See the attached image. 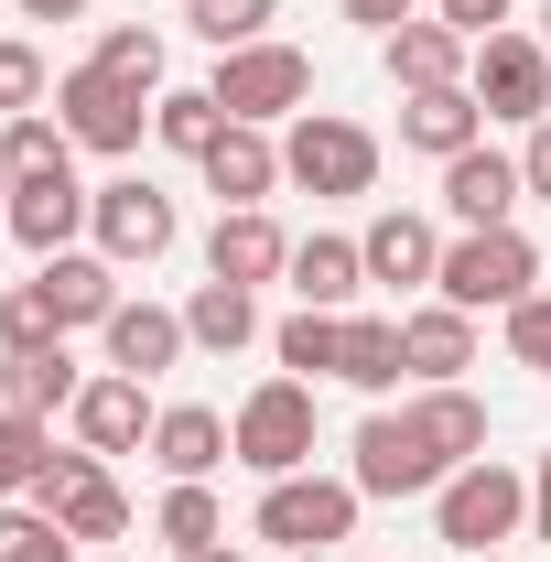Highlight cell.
I'll return each mask as SVG.
<instances>
[{"label":"cell","mask_w":551,"mask_h":562,"mask_svg":"<svg viewBox=\"0 0 551 562\" xmlns=\"http://www.w3.org/2000/svg\"><path fill=\"white\" fill-rule=\"evenodd\" d=\"M432 292H443L454 314H508V303H530V292H541V249H530L519 227H454V238H443Z\"/></svg>","instance_id":"obj_1"},{"label":"cell","mask_w":551,"mask_h":562,"mask_svg":"<svg viewBox=\"0 0 551 562\" xmlns=\"http://www.w3.org/2000/svg\"><path fill=\"white\" fill-rule=\"evenodd\" d=\"M508 530H530V476H519V465L476 454V465H454V476L432 487V541H443V552H497Z\"/></svg>","instance_id":"obj_2"},{"label":"cell","mask_w":551,"mask_h":562,"mask_svg":"<svg viewBox=\"0 0 551 562\" xmlns=\"http://www.w3.org/2000/svg\"><path fill=\"white\" fill-rule=\"evenodd\" d=\"M227 443L249 476H303L314 465V379H260L227 422Z\"/></svg>","instance_id":"obj_3"},{"label":"cell","mask_w":551,"mask_h":562,"mask_svg":"<svg viewBox=\"0 0 551 562\" xmlns=\"http://www.w3.org/2000/svg\"><path fill=\"white\" fill-rule=\"evenodd\" d=\"M227 120H249V131H271V120H303V98H314V55L303 44H238V55H216V87H206Z\"/></svg>","instance_id":"obj_4"},{"label":"cell","mask_w":551,"mask_h":562,"mask_svg":"<svg viewBox=\"0 0 551 562\" xmlns=\"http://www.w3.org/2000/svg\"><path fill=\"white\" fill-rule=\"evenodd\" d=\"M260 541H281V552H336L346 530H357V476H271L260 487V519H249Z\"/></svg>","instance_id":"obj_5"},{"label":"cell","mask_w":551,"mask_h":562,"mask_svg":"<svg viewBox=\"0 0 551 562\" xmlns=\"http://www.w3.org/2000/svg\"><path fill=\"white\" fill-rule=\"evenodd\" d=\"M281 184H303V195H368L379 184V140L336 120V109H303L292 140H281Z\"/></svg>","instance_id":"obj_6"},{"label":"cell","mask_w":551,"mask_h":562,"mask_svg":"<svg viewBox=\"0 0 551 562\" xmlns=\"http://www.w3.org/2000/svg\"><path fill=\"white\" fill-rule=\"evenodd\" d=\"M87 238H98V260H120V271H151V260L184 238V216H173V195H162V184L120 173V184H98V195H87Z\"/></svg>","instance_id":"obj_7"},{"label":"cell","mask_w":551,"mask_h":562,"mask_svg":"<svg viewBox=\"0 0 551 562\" xmlns=\"http://www.w3.org/2000/svg\"><path fill=\"white\" fill-rule=\"evenodd\" d=\"M55 120H66L76 151H140V131H151V98L140 87H120V76H98V66H66L55 76Z\"/></svg>","instance_id":"obj_8"},{"label":"cell","mask_w":551,"mask_h":562,"mask_svg":"<svg viewBox=\"0 0 551 562\" xmlns=\"http://www.w3.org/2000/svg\"><path fill=\"white\" fill-rule=\"evenodd\" d=\"M465 87H476L486 120H530V131H541V120H551V44H530V33H486L476 66H465Z\"/></svg>","instance_id":"obj_9"},{"label":"cell","mask_w":551,"mask_h":562,"mask_svg":"<svg viewBox=\"0 0 551 562\" xmlns=\"http://www.w3.org/2000/svg\"><path fill=\"white\" fill-rule=\"evenodd\" d=\"M346 476H357V497H421V487H443V454L412 432V412H368Z\"/></svg>","instance_id":"obj_10"},{"label":"cell","mask_w":551,"mask_h":562,"mask_svg":"<svg viewBox=\"0 0 551 562\" xmlns=\"http://www.w3.org/2000/svg\"><path fill=\"white\" fill-rule=\"evenodd\" d=\"M33 508H55V519H66L76 541H120V530H131V497L109 487V454H87V443L44 465V487H33Z\"/></svg>","instance_id":"obj_11"},{"label":"cell","mask_w":551,"mask_h":562,"mask_svg":"<svg viewBox=\"0 0 551 562\" xmlns=\"http://www.w3.org/2000/svg\"><path fill=\"white\" fill-rule=\"evenodd\" d=\"M76 227H87V184H76V162H66V173H22V184H11V238H22L33 260H66Z\"/></svg>","instance_id":"obj_12"},{"label":"cell","mask_w":551,"mask_h":562,"mask_svg":"<svg viewBox=\"0 0 551 562\" xmlns=\"http://www.w3.org/2000/svg\"><path fill=\"white\" fill-rule=\"evenodd\" d=\"M292 271V238H281L260 206H216V238H206V281H238V292H260V281Z\"/></svg>","instance_id":"obj_13"},{"label":"cell","mask_w":551,"mask_h":562,"mask_svg":"<svg viewBox=\"0 0 551 562\" xmlns=\"http://www.w3.org/2000/svg\"><path fill=\"white\" fill-rule=\"evenodd\" d=\"M151 379H120V368H109V379H87V390H76V443H87V454H131V443H151Z\"/></svg>","instance_id":"obj_14"},{"label":"cell","mask_w":551,"mask_h":562,"mask_svg":"<svg viewBox=\"0 0 551 562\" xmlns=\"http://www.w3.org/2000/svg\"><path fill=\"white\" fill-rule=\"evenodd\" d=\"M519 195H530V184H519V162H508V151H486V140L443 162V216H454V227H508Z\"/></svg>","instance_id":"obj_15"},{"label":"cell","mask_w":551,"mask_h":562,"mask_svg":"<svg viewBox=\"0 0 551 562\" xmlns=\"http://www.w3.org/2000/svg\"><path fill=\"white\" fill-rule=\"evenodd\" d=\"M271 184H281V140L249 131V120H227L206 140V195L216 206H271Z\"/></svg>","instance_id":"obj_16"},{"label":"cell","mask_w":551,"mask_h":562,"mask_svg":"<svg viewBox=\"0 0 551 562\" xmlns=\"http://www.w3.org/2000/svg\"><path fill=\"white\" fill-rule=\"evenodd\" d=\"M357 260H368V281H390V292H412V281H432V271H443V238H432V216L390 206V216H368V238H357Z\"/></svg>","instance_id":"obj_17"},{"label":"cell","mask_w":551,"mask_h":562,"mask_svg":"<svg viewBox=\"0 0 551 562\" xmlns=\"http://www.w3.org/2000/svg\"><path fill=\"white\" fill-rule=\"evenodd\" d=\"M238 443H227V422L206 412V401H173V412L151 422V465L173 476V487H195V476H216Z\"/></svg>","instance_id":"obj_18"},{"label":"cell","mask_w":551,"mask_h":562,"mask_svg":"<svg viewBox=\"0 0 551 562\" xmlns=\"http://www.w3.org/2000/svg\"><path fill=\"white\" fill-rule=\"evenodd\" d=\"M401 357H412L421 390H454V379L476 368V314H454V303H432V314H401Z\"/></svg>","instance_id":"obj_19"},{"label":"cell","mask_w":551,"mask_h":562,"mask_svg":"<svg viewBox=\"0 0 551 562\" xmlns=\"http://www.w3.org/2000/svg\"><path fill=\"white\" fill-rule=\"evenodd\" d=\"M98 336H109V368H120V379H162L173 357L195 347V336H184V314H162V303H120Z\"/></svg>","instance_id":"obj_20"},{"label":"cell","mask_w":551,"mask_h":562,"mask_svg":"<svg viewBox=\"0 0 551 562\" xmlns=\"http://www.w3.org/2000/svg\"><path fill=\"white\" fill-rule=\"evenodd\" d=\"M401 140H412V151H432V162L476 151V140H486L476 87H421V98H401Z\"/></svg>","instance_id":"obj_21"},{"label":"cell","mask_w":551,"mask_h":562,"mask_svg":"<svg viewBox=\"0 0 551 562\" xmlns=\"http://www.w3.org/2000/svg\"><path fill=\"white\" fill-rule=\"evenodd\" d=\"M465 66H476V44H465L454 22H401V33H390V76H401V98H421V87H465Z\"/></svg>","instance_id":"obj_22"},{"label":"cell","mask_w":551,"mask_h":562,"mask_svg":"<svg viewBox=\"0 0 551 562\" xmlns=\"http://www.w3.org/2000/svg\"><path fill=\"white\" fill-rule=\"evenodd\" d=\"M412 432L443 454V476H454V465H476V454H486V401L465 390V379H454V390H421V401H412Z\"/></svg>","instance_id":"obj_23"},{"label":"cell","mask_w":551,"mask_h":562,"mask_svg":"<svg viewBox=\"0 0 551 562\" xmlns=\"http://www.w3.org/2000/svg\"><path fill=\"white\" fill-rule=\"evenodd\" d=\"M33 281L55 292L66 336H76V325H109V314H120V260H98V249H66V260H44Z\"/></svg>","instance_id":"obj_24"},{"label":"cell","mask_w":551,"mask_h":562,"mask_svg":"<svg viewBox=\"0 0 551 562\" xmlns=\"http://www.w3.org/2000/svg\"><path fill=\"white\" fill-rule=\"evenodd\" d=\"M76 357L66 347H33V357H0V412H33V422H55V412H76Z\"/></svg>","instance_id":"obj_25"},{"label":"cell","mask_w":551,"mask_h":562,"mask_svg":"<svg viewBox=\"0 0 551 562\" xmlns=\"http://www.w3.org/2000/svg\"><path fill=\"white\" fill-rule=\"evenodd\" d=\"M292 292H303L314 314H336L346 292H368V260H357V238H292Z\"/></svg>","instance_id":"obj_26"},{"label":"cell","mask_w":551,"mask_h":562,"mask_svg":"<svg viewBox=\"0 0 551 562\" xmlns=\"http://www.w3.org/2000/svg\"><path fill=\"white\" fill-rule=\"evenodd\" d=\"M401 368H412V357H401V325L346 314V347H336V379H346V390H368V401H379V390H401Z\"/></svg>","instance_id":"obj_27"},{"label":"cell","mask_w":551,"mask_h":562,"mask_svg":"<svg viewBox=\"0 0 551 562\" xmlns=\"http://www.w3.org/2000/svg\"><path fill=\"white\" fill-rule=\"evenodd\" d=\"M184 336L206 357H238L249 336H260V303L238 292V281H195V303H184Z\"/></svg>","instance_id":"obj_28"},{"label":"cell","mask_w":551,"mask_h":562,"mask_svg":"<svg viewBox=\"0 0 551 562\" xmlns=\"http://www.w3.org/2000/svg\"><path fill=\"white\" fill-rule=\"evenodd\" d=\"M336 347H346V314H314V303L271 325V357L292 368V379H336Z\"/></svg>","instance_id":"obj_29"},{"label":"cell","mask_w":551,"mask_h":562,"mask_svg":"<svg viewBox=\"0 0 551 562\" xmlns=\"http://www.w3.org/2000/svg\"><path fill=\"white\" fill-rule=\"evenodd\" d=\"M44 465H55V432H44L33 412H0V508L44 487Z\"/></svg>","instance_id":"obj_30"},{"label":"cell","mask_w":551,"mask_h":562,"mask_svg":"<svg viewBox=\"0 0 551 562\" xmlns=\"http://www.w3.org/2000/svg\"><path fill=\"white\" fill-rule=\"evenodd\" d=\"M33 347H66V314H55L44 281H11V303H0V357H33Z\"/></svg>","instance_id":"obj_31"},{"label":"cell","mask_w":551,"mask_h":562,"mask_svg":"<svg viewBox=\"0 0 551 562\" xmlns=\"http://www.w3.org/2000/svg\"><path fill=\"white\" fill-rule=\"evenodd\" d=\"M66 120H44V109H22V120H11V131H0V173H11V184H22V173H66Z\"/></svg>","instance_id":"obj_32"},{"label":"cell","mask_w":551,"mask_h":562,"mask_svg":"<svg viewBox=\"0 0 551 562\" xmlns=\"http://www.w3.org/2000/svg\"><path fill=\"white\" fill-rule=\"evenodd\" d=\"M151 131L173 140V151H195V162H206V140L227 131V109H216L206 87H162V98H151Z\"/></svg>","instance_id":"obj_33"},{"label":"cell","mask_w":551,"mask_h":562,"mask_svg":"<svg viewBox=\"0 0 551 562\" xmlns=\"http://www.w3.org/2000/svg\"><path fill=\"white\" fill-rule=\"evenodd\" d=\"M0 562H76V530L55 519V508H0Z\"/></svg>","instance_id":"obj_34"},{"label":"cell","mask_w":551,"mask_h":562,"mask_svg":"<svg viewBox=\"0 0 551 562\" xmlns=\"http://www.w3.org/2000/svg\"><path fill=\"white\" fill-rule=\"evenodd\" d=\"M98 76H120V87H140V98H162V33H140V22H120V33H98V55H87Z\"/></svg>","instance_id":"obj_35"},{"label":"cell","mask_w":551,"mask_h":562,"mask_svg":"<svg viewBox=\"0 0 551 562\" xmlns=\"http://www.w3.org/2000/svg\"><path fill=\"white\" fill-rule=\"evenodd\" d=\"M271 11H281V0H184V22L206 33L216 55H238V44H271Z\"/></svg>","instance_id":"obj_36"},{"label":"cell","mask_w":551,"mask_h":562,"mask_svg":"<svg viewBox=\"0 0 551 562\" xmlns=\"http://www.w3.org/2000/svg\"><path fill=\"white\" fill-rule=\"evenodd\" d=\"M162 541H173V552H206V541H227V508L206 497V476L162 497Z\"/></svg>","instance_id":"obj_37"},{"label":"cell","mask_w":551,"mask_h":562,"mask_svg":"<svg viewBox=\"0 0 551 562\" xmlns=\"http://www.w3.org/2000/svg\"><path fill=\"white\" fill-rule=\"evenodd\" d=\"M44 87H55V76H44V55H33V44L11 33V44H0V120H22V109H44Z\"/></svg>","instance_id":"obj_38"},{"label":"cell","mask_w":551,"mask_h":562,"mask_svg":"<svg viewBox=\"0 0 551 562\" xmlns=\"http://www.w3.org/2000/svg\"><path fill=\"white\" fill-rule=\"evenodd\" d=\"M508 357H519L530 379H551V292H530V303H508Z\"/></svg>","instance_id":"obj_39"},{"label":"cell","mask_w":551,"mask_h":562,"mask_svg":"<svg viewBox=\"0 0 551 562\" xmlns=\"http://www.w3.org/2000/svg\"><path fill=\"white\" fill-rule=\"evenodd\" d=\"M432 22H454L465 44H486V33L508 22V0H432Z\"/></svg>","instance_id":"obj_40"},{"label":"cell","mask_w":551,"mask_h":562,"mask_svg":"<svg viewBox=\"0 0 551 562\" xmlns=\"http://www.w3.org/2000/svg\"><path fill=\"white\" fill-rule=\"evenodd\" d=\"M346 22H368V33H379V44H390V33H401V22H421L412 0H346Z\"/></svg>","instance_id":"obj_41"},{"label":"cell","mask_w":551,"mask_h":562,"mask_svg":"<svg viewBox=\"0 0 551 562\" xmlns=\"http://www.w3.org/2000/svg\"><path fill=\"white\" fill-rule=\"evenodd\" d=\"M519 184H530V195H541V206H551V120H541V131H530V151H519Z\"/></svg>","instance_id":"obj_42"},{"label":"cell","mask_w":551,"mask_h":562,"mask_svg":"<svg viewBox=\"0 0 551 562\" xmlns=\"http://www.w3.org/2000/svg\"><path fill=\"white\" fill-rule=\"evenodd\" d=\"M530 541H551V443H541V465H530Z\"/></svg>","instance_id":"obj_43"},{"label":"cell","mask_w":551,"mask_h":562,"mask_svg":"<svg viewBox=\"0 0 551 562\" xmlns=\"http://www.w3.org/2000/svg\"><path fill=\"white\" fill-rule=\"evenodd\" d=\"M87 0H22V22H76Z\"/></svg>","instance_id":"obj_44"},{"label":"cell","mask_w":551,"mask_h":562,"mask_svg":"<svg viewBox=\"0 0 551 562\" xmlns=\"http://www.w3.org/2000/svg\"><path fill=\"white\" fill-rule=\"evenodd\" d=\"M173 562H238V552H227V541H206V552H173Z\"/></svg>","instance_id":"obj_45"},{"label":"cell","mask_w":551,"mask_h":562,"mask_svg":"<svg viewBox=\"0 0 551 562\" xmlns=\"http://www.w3.org/2000/svg\"><path fill=\"white\" fill-rule=\"evenodd\" d=\"M0 227H11V173H0Z\"/></svg>","instance_id":"obj_46"},{"label":"cell","mask_w":551,"mask_h":562,"mask_svg":"<svg viewBox=\"0 0 551 562\" xmlns=\"http://www.w3.org/2000/svg\"><path fill=\"white\" fill-rule=\"evenodd\" d=\"M541 44H551V11H541Z\"/></svg>","instance_id":"obj_47"},{"label":"cell","mask_w":551,"mask_h":562,"mask_svg":"<svg viewBox=\"0 0 551 562\" xmlns=\"http://www.w3.org/2000/svg\"><path fill=\"white\" fill-rule=\"evenodd\" d=\"M98 562H120V552H98Z\"/></svg>","instance_id":"obj_48"}]
</instances>
